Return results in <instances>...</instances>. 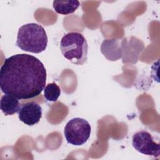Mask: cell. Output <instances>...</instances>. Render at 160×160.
<instances>
[{
  "label": "cell",
  "instance_id": "1",
  "mask_svg": "<svg viewBox=\"0 0 160 160\" xmlns=\"http://www.w3.org/2000/svg\"><path fill=\"white\" fill-rule=\"evenodd\" d=\"M46 78V68L39 59L18 54L4 60L0 69V88L4 94L18 99H31L44 90Z\"/></svg>",
  "mask_w": 160,
  "mask_h": 160
},
{
  "label": "cell",
  "instance_id": "2",
  "mask_svg": "<svg viewBox=\"0 0 160 160\" xmlns=\"http://www.w3.org/2000/svg\"><path fill=\"white\" fill-rule=\"evenodd\" d=\"M16 45L21 50L38 54L46 50L48 36L44 28L36 23H28L18 30Z\"/></svg>",
  "mask_w": 160,
  "mask_h": 160
},
{
  "label": "cell",
  "instance_id": "3",
  "mask_svg": "<svg viewBox=\"0 0 160 160\" xmlns=\"http://www.w3.org/2000/svg\"><path fill=\"white\" fill-rule=\"evenodd\" d=\"M63 56L72 64H83L88 59V45L83 35L78 32H70L63 36L60 42Z\"/></svg>",
  "mask_w": 160,
  "mask_h": 160
},
{
  "label": "cell",
  "instance_id": "4",
  "mask_svg": "<svg viewBox=\"0 0 160 160\" xmlns=\"http://www.w3.org/2000/svg\"><path fill=\"white\" fill-rule=\"evenodd\" d=\"M91 127L88 121L75 118L69 121L64 127V134L68 143L74 146H82L90 137Z\"/></svg>",
  "mask_w": 160,
  "mask_h": 160
},
{
  "label": "cell",
  "instance_id": "5",
  "mask_svg": "<svg viewBox=\"0 0 160 160\" xmlns=\"http://www.w3.org/2000/svg\"><path fill=\"white\" fill-rule=\"evenodd\" d=\"M132 144L139 152L144 155L158 158L160 155V145L156 142L151 134L142 130L136 132L132 136Z\"/></svg>",
  "mask_w": 160,
  "mask_h": 160
},
{
  "label": "cell",
  "instance_id": "6",
  "mask_svg": "<svg viewBox=\"0 0 160 160\" xmlns=\"http://www.w3.org/2000/svg\"><path fill=\"white\" fill-rule=\"evenodd\" d=\"M42 108L34 101L22 104L18 111L19 119L28 126L38 124L42 118Z\"/></svg>",
  "mask_w": 160,
  "mask_h": 160
},
{
  "label": "cell",
  "instance_id": "7",
  "mask_svg": "<svg viewBox=\"0 0 160 160\" xmlns=\"http://www.w3.org/2000/svg\"><path fill=\"white\" fill-rule=\"evenodd\" d=\"M20 107L19 99L14 96L6 94L1 96L0 108L5 116L12 115L18 112Z\"/></svg>",
  "mask_w": 160,
  "mask_h": 160
},
{
  "label": "cell",
  "instance_id": "8",
  "mask_svg": "<svg viewBox=\"0 0 160 160\" xmlns=\"http://www.w3.org/2000/svg\"><path fill=\"white\" fill-rule=\"evenodd\" d=\"M52 6L57 13L66 15L73 13L80 6V2L77 0L54 1Z\"/></svg>",
  "mask_w": 160,
  "mask_h": 160
},
{
  "label": "cell",
  "instance_id": "9",
  "mask_svg": "<svg viewBox=\"0 0 160 160\" xmlns=\"http://www.w3.org/2000/svg\"><path fill=\"white\" fill-rule=\"evenodd\" d=\"M60 94L61 89L55 82L48 84L44 89V96L48 101H56Z\"/></svg>",
  "mask_w": 160,
  "mask_h": 160
}]
</instances>
